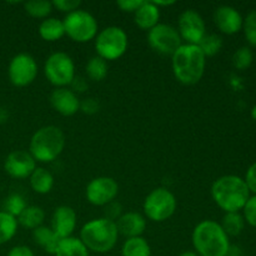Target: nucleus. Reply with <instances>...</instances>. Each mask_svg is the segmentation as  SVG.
<instances>
[{"instance_id": "11", "label": "nucleus", "mask_w": 256, "mask_h": 256, "mask_svg": "<svg viewBox=\"0 0 256 256\" xmlns=\"http://www.w3.org/2000/svg\"><path fill=\"white\" fill-rule=\"evenodd\" d=\"M38 62L28 52L15 55L8 66V76L14 86L24 88L32 84L38 76Z\"/></svg>"}, {"instance_id": "28", "label": "nucleus", "mask_w": 256, "mask_h": 256, "mask_svg": "<svg viewBox=\"0 0 256 256\" xmlns=\"http://www.w3.org/2000/svg\"><path fill=\"white\" fill-rule=\"evenodd\" d=\"M220 225L229 238L238 236L244 230L245 220L240 212H225Z\"/></svg>"}, {"instance_id": "33", "label": "nucleus", "mask_w": 256, "mask_h": 256, "mask_svg": "<svg viewBox=\"0 0 256 256\" xmlns=\"http://www.w3.org/2000/svg\"><path fill=\"white\" fill-rule=\"evenodd\" d=\"M242 32L250 46L256 48V10L248 12L242 22Z\"/></svg>"}, {"instance_id": "14", "label": "nucleus", "mask_w": 256, "mask_h": 256, "mask_svg": "<svg viewBox=\"0 0 256 256\" xmlns=\"http://www.w3.org/2000/svg\"><path fill=\"white\" fill-rule=\"evenodd\" d=\"M36 169V162L26 150L9 152L4 162V170L14 179H26Z\"/></svg>"}, {"instance_id": "10", "label": "nucleus", "mask_w": 256, "mask_h": 256, "mask_svg": "<svg viewBox=\"0 0 256 256\" xmlns=\"http://www.w3.org/2000/svg\"><path fill=\"white\" fill-rule=\"evenodd\" d=\"M148 44L155 52L162 55L172 56L180 46H182V38L175 26L170 24L159 22L152 29L148 32Z\"/></svg>"}, {"instance_id": "21", "label": "nucleus", "mask_w": 256, "mask_h": 256, "mask_svg": "<svg viewBox=\"0 0 256 256\" xmlns=\"http://www.w3.org/2000/svg\"><path fill=\"white\" fill-rule=\"evenodd\" d=\"M32 239H34L35 244L39 245L44 252L52 255H54L60 242V239L56 236V234L49 226H44V225L32 230Z\"/></svg>"}, {"instance_id": "41", "label": "nucleus", "mask_w": 256, "mask_h": 256, "mask_svg": "<svg viewBox=\"0 0 256 256\" xmlns=\"http://www.w3.org/2000/svg\"><path fill=\"white\" fill-rule=\"evenodd\" d=\"M6 256H35L32 250L26 245H16V246L12 248L8 252Z\"/></svg>"}, {"instance_id": "9", "label": "nucleus", "mask_w": 256, "mask_h": 256, "mask_svg": "<svg viewBox=\"0 0 256 256\" xmlns=\"http://www.w3.org/2000/svg\"><path fill=\"white\" fill-rule=\"evenodd\" d=\"M44 75L55 88H68L75 78L74 60L66 52H52L44 62Z\"/></svg>"}, {"instance_id": "37", "label": "nucleus", "mask_w": 256, "mask_h": 256, "mask_svg": "<svg viewBox=\"0 0 256 256\" xmlns=\"http://www.w3.org/2000/svg\"><path fill=\"white\" fill-rule=\"evenodd\" d=\"M100 105L99 102L94 98H88L80 102V112H82L86 115H94L99 112Z\"/></svg>"}, {"instance_id": "3", "label": "nucleus", "mask_w": 256, "mask_h": 256, "mask_svg": "<svg viewBox=\"0 0 256 256\" xmlns=\"http://www.w3.org/2000/svg\"><path fill=\"white\" fill-rule=\"evenodd\" d=\"M194 252L199 256H228L230 238L215 220H202L194 228L192 234Z\"/></svg>"}, {"instance_id": "16", "label": "nucleus", "mask_w": 256, "mask_h": 256, "mask_svg": "<svg viewBox=\"0 0 256 256\" xmlns=\"http://www.w3.org/2000/svg\"><path fill=\"white\" fill-rule=\"evenodd\" d=\"M242 22H244V18L234 6L220 5L215 9L214 22L222 34H238L242 29Z\"/></svg>"}, {"instance_id": "22", "label": "nucleus", "mask_w": 256, "mask_h": 256, "mask_svg": "<svg viewBox=\"0 0 256 256\" xmlns=\"http://www.w3.org/2000/svg\"><path fill=\"white\" fill-rule=\"evenodd\" d=\"M39 35L45 42H58L65 35L62 20L56 18H46L39 25Z\"/></svg>"}, {"instance_id": "17", "label": "nucleus", "mask_w": 256, "mask_h": 256, "mask_svg": "<svg viewBox=\"0 0 256 256\" xmlns=\"http://www.w3.org/2000/svg\"><path fill=\"white\" fill-rule=\"evenodd\" d=\"M50 105L62 116H72L80 112V99L69 88H55L50 94Z\"/></svg>"}, {"instance_id": "19", "label": "nucleus", "mask_w": 256, "mask_h": 256, "mask_svg": "<svg viewBox=\"0 0 256 256\" xmlns=\"http://www.w3.org/2000/svg\"><path fill=\"white\" fill-rule=\"evenodd\" d=\"M160 9L152 2H142L139 9L134 12V22L142 30H148L159 24Z\"/></svg>"}, {"instance_id": "1", "label": "nucleus", "mask_w": 256, "mask_h": 256, "mask_svg": "<svg viewBox=\"0 0 256 256\" xmlns=\"http://www.w3.org/2000/svg\"><path fill=\"white\" fill-rule=\"evenodd\" d=\"M172 68L180 84L195 85L204 76L206 56L198 45L182 44L172 55Z\"/></svg>"}, {"instance_id": "34", "label": "nucleus", "mask_w": 256, "mask_h": 256, "mask_svg": "<svg viewBox=\"0 0 256 256\" xmlns=\"http://www.w3.org/2000/svg\"><path fill=\"white\" fill-rule=\"evenodd\" d=\"M242 218L250 226L256 228V195H252L242 208Z\"/></svg>"}, {"instance_id": "26", "label": "nucleus", "mask_w": 256, "mask_h": 256, "mask_svg": "<svg viewBox=\"0 0 256 256\" xmlns=\"http://www.w3.org/2000/svg\"><path fill=\"white\" fill-rule=\"evenodd\" d=\"M108 70H109L108 62L102 59V58L98 56V55L90 58L88 60L86 65H85L86 76L90 80H92V82H102V80H104L108 75Z\"/></svg>"}, {"instance_id": "6", "label": "nucleus", "mask_w": 256, "mask_h": 256, "mask_svg": "<svg viewBox=\"0 0 256 256\" xmlns=\"http://www.w3.org/2000/svg\"><path fill=\"white\" fill-rule=\"evenodd\" d=\"M94 40L96 55L106 62L120 59L129 46V39L125 30L115 25L100 30Z\"/></svg>"}, {"instance_id": "42", "label": "nucleus", "mask_w": 256, "mask_h": 256, "mask_svg": "<svg viewBox=\"0 0 256 256\" xmlns=\"http://www.w3.org/2000/svg\"><path fill=\"white\" fill-rule=\"evenodd\" d=\"M154 2L155 5H156L158 8H159L160 9V6H170V5H174L175 4V2L174 0H170V2H160V0H154Z\"/></svg>"}, {"instance_id": "40", "label": "nucleus", "mask_w": 256, "mask_h": 256, "mask_svg": "<svg viewBox=\"0 0 256 256\" xmlns=\"http://www.w3.org/2000/svg\"><path fill=\"white\" fill-rule=\"evenodd\" d=\"M88 86H89V84H88L86 79H85L84 76H76V75H75L72 84H70V89H72L76 95L79 94V92H84L85 90H88Z\"/></svg>"}, {"instance_id": "7", "label": "nucleus", "mask_w": 256, "mask_h": 256, "mask_svg": "<svg viewBox=\"0 0 256 256\" xmlns=\"http://www.w3.org/2000/svg\"><path fill=\"white\" fill-rule=\"evenodd\" d=\"M176 208V198L166 188H156L152 190L142 204L145 218L154 222H166L175 214Z\"/></svg>"}, {"instance_id": "12", "label": "nucleus", "mask_w": 256, "mask_h": 256, "mask_svg": "<svg viewBox=\"0 0 256 256\" xmlns=\"http://www.w3.org/2000/svg\"><path fill=\"white\" fill-rule=\"evenodd\" d=\"M119 194V185L110 176H98L90 180L85 189L86 200L94 206H105Z\"/></svg>"}, {"instance_id": "15", "label": "nucleus", "mask_w": 256, "mask_h": 256, "mask_svg": "<svg viewBox=\"0 0 256 256\" xmlns=\"http://www.w3.org/2000/svg\"><path fill=\"white\" fill-rule=\"evenodd\" d=\"M76 224L78 216L75 210L68 205H62V206H58L52 212L50 229L62 240L72 236V232L76 229Z\"/></svg>"}, {"instance_id": "44", "label": "nucleus", "mask_w": 256, "mask_h": 256, "mask_svg": "<svg viewBox=\"0 0 256 256\" xmlns=\"http://www.w3.org/2000/svg\"><path fill=\"white\" fill-rule=\"evenodd\" d=\"M250 115H252V119L256 120V104L254 105V106H252V112H250Z\"/></svg>"}, {"instance_id": "4", "label": "nucleus", "mask_w": 256, "mask_h": 256, "mask_svg": "<svg viewBox=\"0 0 256 256\" xmlns=\"http://www.w3.org/2000/svg\"><path fill=\"white\" fill-rule=\"evenodd\" d=\"M118 238L119 232L115 222L102 216L85 222L80 230L79 239L89 252L105 254L114 249Z\"/></svg>"}, {"instance_id": "13", "label": "nucleus", "mask_w": 256, "mask_h": 256, "mask_svg": "<svg viewBox=\"0 0 256 256\" xmlns=\"http://www.w3.org/2000/svg\"><path fill=\"white\" fill-rule=\"evenodd\" d=\"M178 32L185 44L198 45L206 34V25L202 15L194 9H186L179 15Z\"/></svg>"}, {"instance_id": "18", "label": "nucleus", "mask_w": 256, "mask_h": 256, "mask_svg": "<svg viewBox=\"0 0 256 256\" xmlns=\"http://www.w3.org/2000/svg\"><path fill=\"white\" fill-rule=\"evenodd\" d=\"M119 235H122L126 239L130 238L142 236L146 229V218L136 212H124L119 219L115 222Z\"/></svg>"}, {"instance_id": "31", "label": "nucleus", "mask_w": 256, "mask_h": 256, "mask_svg": "<svg viewBox=\"0 0 256 256\" xmlns=\"http://www.w3.org/2000/svg\"><path fill=\"white\" fill-rule=\"evenodd\" d=\"M254 60V54H252V48L242 46L232 54V65L236 70H246L250 68Z\"/></svg>"}, {"instance_id": "30", "label": "nucleus", "mask_w": 256, "mask_h": 256, "mask_svg": "<svg viewBox=\"0 0 256 256\" xmlns=\"http://www.w3.org/2000/svg\"><path fill=\"white\" fill-rule=\"evenodd\" d=\"M222 38L218 34H205V36L200 40L198 46L200 48L206 58L214 56L222 50Z\"/></svg>"}, {"instance_id": "35", "label": "nucleus", "mask_w": 256, "mask_h": 256, "mask_svg": "<svg viewBox=\"0 0 256 256\" xmlns=\"http://www.w3.org/2000/svg\"><path fill=\"white\" fill-rule=\"evenodd\" d=\"M52 2V8L58 9L59 12H66V14L80 9V5H82V2H80V0H54V2Z\"/></svg>"}, {"instance_id": "24", "label": "nucleus", "mask_w": 256, "mask_h": 256, "mask_svg": "<svg viewBox=\"0 0 256 256\" xmlns=\"http://www.w3.org/2000/svg\"><path fill=\"white\" fill-rule=\"evenodd\" d=\"M54 256H90V252L79 238L70 236L60 240Z\"/></svg>"}, {"instance_id": "36", "label": "nucleus", "mask_w": 256, "mask_h": 256, "mask_svg": "<svg viewBox=\"0 0 256 256\" xmlns=\"http://www.w3.org/2000/svg\"><path fill=\"white\" fill-rule=\"evenodd\" d=\"M122 215V204H120V202H116L115 200L104 206V218L112 220V222H116Z\"/></svg>"}, {"instance_id": "25", "label": "nucleus", "mask_w": 256, "mask_h": 256, "mask_svg": "<svg viewBox=\"0 0 256 256\" xmlns=\"http://www.w3.org/2000/svg\"><path fill=\"white\" fill-rule=\"evenodd\" d=\"M122 256H152V248L142 236L130 238L122 244Z\"/></svg>"}, {"instance_id": "27", "label": "nucleus", "mask_w": 256, "mask_h": 256, "mask_svg": "<svg viewBox=\"0 0 256 256\" xmlns=\"http://www.w3.org/2000/svg\"><path fill=\"white\" fill-rule=\"evenodd\" d=\"M18 220L12 215L0 210V245L9 242L18 232Z\"/></svg>"}, {"instance_id": "32", "label": "nucleus", "mask_w": 256, "mask_h": 256, "mask_svg": "<svg viewBox=\"0 0 256 256\" xmlns=\"http://www.w3.org/2000/svg\"><path fill=\"white\" fill-rule=\"evenodd\" d=\"M26 202L20 194H10L4 202V212L18 218L26 208Z\"/></svg>"}, {"instance_id": "29", "label": "nucleus", "mask_w": 256, "mask_h": 256, "mask_svg": "<svg viewBox=\"0 0 256 256\" xmlns=\"http://www.w3.org/2000/svg\"><path fill=\"white\" fill-rule=\"evenodd\" d=\"M24 9L28 15L35 19H46L52 12V2L48 0H30L24 2Z\"/></svg>"}, {"instance_id": "2", "label": "nucleus", "mask_w": 256, "mask_h": 256, "mask_svg": "<svg viewBox=\"0 0 256 256\" xmlns=\"http://www.w3.org/2000/svg\"><path fill=\"white\" fill-rule=\"evenodd\" d=\"M212 198L225 212H240L252 196L244 179L238 175H224L212 182Z\"/></svg>"}, {"instance_id": "43", "label": "nucleus", "mask_w": 256, "mask_h": 256, "mask_svg": "<svg viewBox=\"0 0 256 256\" xmlns=\"http://www.w3.org/2000/svg\"><path fill=\"white\" fill-rule=\"evenodd\" d=\"M179 256H199L194 250H186V252H182Z\"/></svg>"}, {"instance_id": "8", "label": "nucleus", "mask_w": 256, "mask_h": 256, "mask_svg": "<svg viewBox=\"0 0 256 256\" xmlns=\"http://www.w3.org/2000/svg\"><path fill=\"white\" fill-rule=\"evenodd\" d=\"M65 35L75 42H88L95 39L99 30L96 19L89 12L78 9L69 12L62 20Z\"/></svg>"}, {"instance_id": "23", "label": "nucleus", "mask_w": 256, "mask_h": 256, "mask_svg": "<svg viewBox=\"0 0 256 256\" xmlns=\"http://www.w3.org/2000/svg\"><path fill=\"white\" fill-rule=\"evenodd\" d=\"M18 224L22 228L29 230H34L36 228L42 226L45 220L44 210L36 205H28L24 212L16 218Z\"/></svg>"}, {"instance_id": "5", "label": "nucleus", "mask_w": 256, "mask_h": 256, "mask_svg": "<svg viewBox=\"0 0 256 256\" xmlns=\"http://www.w3.org/2000/svg\"><path fill=\"white\" fill-rule=\"evenodd\" d=\"M65 146V135L60 128L46 125L32 134L29 142V152L36 162L48 164L60 156Z\"/></svg>"}, {"instance_id": "39", "label": "nucleus", "mask_w": 256, "mask_h": 256, "mask_svg": "<svg viewBox=\"0 0 256 256\" xmlns=\"http://www.w3.org/2000/svg\"><path fill=\"white\" fill-rule=\"evenodd\" d=\"M142 2L144 0H119V2H116V5L122 12H135L142 4Z\"/></svg>"}, {"instance_id": "20", "label": "nucleus", "mask_w": 256, "mask_h": 256, "mask_svg": "<svg viewBox=\"0 0 256 256\" xmlns=\"http://www.w3.org/2000/svg\"><path fill=\"white\" fill-rule=\"evenodd\" d=\"M29 182L32 192L40 195H45L52 192V186H54V176L45 168L36 166V169L29 176Z\"/></svg>"}, {"instance_id": "38", "label": "nucleus", "mask_w": 256, "mask_h": 256, "mask_svg": "<svg viewBox=\"0 0 256 256\" xmlns=\"http://www.w3.org/2000/svg\"><path fill=\"white\" fill-rule=\"evenodd\" d=\"M244 182L249 189L250 194L256 195V162L249 166L245 174Z\"/></svg>"}]
</instances>
